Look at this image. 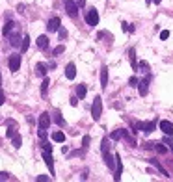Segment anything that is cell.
Masks as SVG:
<instances>
[{"instance_id": "obj_21", "label": "cell", "mask_w": 173, "mask_h": 182, "mask_svg": "<svg viewBox=\"0 0 173 182\" xmlns=\"http://www.w3.org/2000/svg\"><path fill=\"white\" fill-rule=\"evenodd\" d=\"M129 58H130V63H132V69L136 71V69H138V63H136V50H134V48H130V50H129Z\"/></svg>"}, {"instance_id": "obj_42", "label": "cell", "mask_w": 173, "mask_h": 182, "mask_svg": "<svg viewBox=\"0 0 173 182\" xmlns=\"http://www.w3.org/2000/svg\"><path fill=\"white\" fill-rule=\"evenodd\" d=\"M76 104H78V97H73L71 99V106H76Z\"/></svg>"}, {"instance_id": "obj_7", "label": "cell", "mask_w": 173, "mask_h": 182, "mask_svg": "<svg viewBox=\"0 0 173 182\" xmlns=\"http://www.w3.org/2000/svg\"><path fill=\"white\" fill-rule=\"evenodd\" d=\"M43 160H45V164L48 166V169H50V175H54V160H52V154H50V151H43Z\"/></svg>"}, {"instance_id": "obj_10", "label": "cell", "mask_w": 173, "mask_h": 182, "mask_svg": "<svg viewBox=\"0 0 173 182\" xmlns=\"http://www.w3.org/2000/svg\"><path fill=\"white\" fill-rule=\"evenodd\" d=\"M50 127V115L48 113H41L39 115V128H48Z\"/></svg>"}, {"instance_id": "obj_44", "label": "cell", "mask_w": 173, "mask_h": 182, "mask_svg": "<svg viewBox=\"0 0 173 182\" xmlns=\"http://www.w3.org/2000/svg\"><path fill=\"white\" fill-rule=\"evenodd\" d=\"M78 4H80V6H84V4H86V0H78Z\"/></svg>"}, {"instance_id": "obj_27", "label": "cell", "mask_w": 173, "mask_h": 182, "mask_svg": "<svg viewBox=\"0 0 173 182\" xmlns=\"http://www.w3.org/2000/svg\"><path fill=\"white\" fill-rule=\"evenodd\" d=\"M48 86H50V80H48V78H43V84H41V93H43V95H47Z\"/></svg>"}, {"instance_id": "obj_2", "label": "cell", "mask_w": 173, "mask_h": 182, "mask_svg": "<svg viewBox=\"0 0 173 182\" xmlns=\"http://www.w3.org/2000/svg\"><path fill=\"white\" fill-rule=\"evenodd\" d=\"M86 22H88L89 26H97V24H99V11H97L95 7H91V9L88 11V15H86Z\"/></svg>"}, {"instance_id": "obj_36", "label": "cell", "mask_w": 173, "mask_h": 182, "mask_svg": "<svg viewBox=\"0 0 173 182\" xmlns=\"http://www.w3.org/2000/svg\"><path fill=\"white\" fill-rule=\"evenodd\" d=\"M43 151H50V153H52V145L47 143V141H43Z\"/></svg>"}, {"instance_id": "obj_26", "label": "cell", "mask_w": 173, "mask_h": 182, "mask_svg": "<svg viewBox=\"0 0 173 182\" xmlns=\"http://www.w3.org/2000/svg\"><path fill=\"white\" fill-rule=\"evenodd\" d=\"M54 121H56V125H60V127H63V125H65V121H63V117H61V113H60V112H54Z\"/></svg>"}, {"instance_id": "obj_1", "label": "cell", "mask_w": 173, "mask_h": 182, "mask_svg": "<svg viewBox=\"0 0 173 182\" xmlns=\"http://www.w3.org/2000/svg\"><path fill=\"white\" fill-rule=\"evenodd\" d=\"M101 113H102V99L101 97H95L93 106H91V117H93V121H99Z\"/></svg>"}, {"instance_id": "obj_29", "label": "cell", "mask_w": 173, "mask_h": 182, "mask_svg": "<svg viewBox=\"0 0 173 182\" xmlns=\"http://www.w3.org/2000/svg\"><path fill=\"white\" fill-rule=\"evenodd\" d=\"M125 132H127V130H116V132L112 134V140H121V138H125Z\"/></svg>"}, {"instance_id": "obj_33", "label": "cell", "mask_w": 173, "mask_h": 182, "mask_svg": "<svg viewBox=\"0 0 173 182\" xmlns=\"http://www.w3.org/2000/svg\"><path fill=\"white\" fill-rule=\"evenodd\" d=\"M37 134H39V138H41V140H45V138H47V128H39V132H37Z\"/></svg>"}, {"instance_id": "obj_23", "label": "cell", "mask_w": 173, "mask_h": 182, "mask_svg": "<svg viewBox=\"0 0 173 182\" xmlns=\"http://www.w3.org/2000/svg\"><path fill=\"white\" fill-rule=\"evenodd\" d=\"M28 47H30V37H28V35H24V37H22V43H20V50H22V52H26V50H28Z\"/></svg>"}, {"instance_id": "obj_40", "label": "cell", "mask_w": 173, "mask_h": 182, "mask_svg": "<svg viewBox=\"0 0 173 182\" xmlns=\"http://www.w3.org/2000/svg\"><path fill=\"white\" fill-rule=\"evenodd\" d=\"M9 179V173H0V180H7Z\"/></svg>"}, {"instance_id": "obj_12", "label": "cell", "mask_w": 173, "mask_h": 182, "mask_svg": "<svg viewBox=\"0 0 173 182\" xmlns=\"http://www.w3.org/2000/svg\"><path fill=\"white\" fill-rule=\"evenodd\" d=\"M116 173H114V180H119L121 179V171H123V164H121V160H119V156L116 154Z\"/></svg>"}, {"instance_id": "obj_22", "label": "cell", "mask_w": 173, "mask_h": 182, "mask_svg": "<svg viewBox=\"0 0 173 182\" xmlns=\"http://www.w3.org/2000/svg\"><path fill=\"white\" fill-rule=\"evenodd\" d=\"M52 140L58 141V143H63V141H65V134H63V132H54V134H52Z\"/></svg>"}, {"instance_id": "obj_11", "label": "cell", "mask_w": 173, "mask_h": 182, "mask_svg": "<svg viewBox=\"0 0 173 182\" xmlns=\"http://www.w3.org/2000/svg\"><path fill=\"white\" fill-rule=\"evenodd\" d=\"M65 76H67L69 80H73V78L76 76V67H75V63H67V67H65Z\"/></svg>"}, {"instance_id": "obj_32", "label": "cell", "mask_w": 173, "mask_h": 182, "mask_svg": "<svg viewBox=\"0 0 173 182\" xmlns=\"http://www.w3.org/2000/svg\"><path fill=\"white\" fill-rule=\"evenodd\" d=\"M58 32H60V39H65V37H67V30H65V28H61V26H60V30H58Z\"/></svg>"}, {"instance_id": "obj_39", "label": "cell", "mask_w": 173, "mask_h": 182, "mask_svg": "<svg viewBox=\"0 0 173 182\" xmlns=\"http://www.w3.org/2000/svg\"><path fill=\"white\" fill-rule=\"evenodd\" d=\"M140 69H149V63L147 61H140Z\"/></svg>"}, {"instance_id": "obj_43", "label": "cell", "mask_w": 173, "mask_h": 182, "mask_svg": "<svg viewBox=\"0 0 173 182\" xmlns=\"http://www.w3.org/2000/svg\"><path fill=\"white\" fill-rule=\"evenodd\" d=\"M121 26H123V32H129V24H127V22H123Z\"/></svg>"}, {"instance_id": "obj_38", "label": "cell", "mask_w": 173, "mask_h": 182, "mask_svg": "<svg viewBox=\"0 0 173 182\" xmlns=\"http://www.w3.org/2000/svg\"><path fill=\"white\" fill-rule=\"evenodd\" d=\"M47 180H48L47 175H39V177H37V182H47Z\"/></svg>"}, {"instance_id": "obj_19", "label": "cell", "mask_w": 173, "mask_h": 182, "mask_svg": "<svg viewBox=\"0 0 173 182\" xmlns=\"http://www.w3.org/2000/svg\"><path fill=\"white\" fill-rule=\"evenodd\" d=\"M35 74L37 76H45L47 74V65L45 63H37L35 65Z\"/></svg>"}, {"instance_id": "obj_17", "label": "cell", "mask_w": 173, "mask_h": 182, "mask_svg": "<svg viewBox=\"0 0 173 182\" xmlns=\"http://www.w3.org/2000/svg\"><path fill=\"white\" fill-rule=\"evenodd\" d=\"M147 162H149V164H153V166H155V167H157V169H158V171H160L162 175H164V177H170V173H168V171H166V169H164V167H162V166H160L158 162H157V160H153V158H149Z\"/></svg>"}, {"instance_id": "obj_3", "label": "cell", "mask_w": 173, "mask_h": 182, "mask_svg": "<svg viewBox=\"0 0 173 182\" xmlns=\"http://www.w3.org/2000/svg\"><path fill=\"white\" fill-rule=\"evenodd\" d=\"M7 65H9V71H11V73H17V71H19V67H20V56H19V54L9 56Z\"/></svg>"}, {"instance_id": "obj_28", "label": "cell", "mask_w": 173, "mask_h": 182, "mask_svg": "<svg viewBox=\"0 0 173 182\" xmlns=\"http://www.w3.org/2000/svg\"><path fill=\"white\" fill-rule=\"evenodd\" d=\"M108 149H110V141H108V138H104L102 143H101V151H102V154L108 153Z\"/></svg>"}, {"instance_id": "obj_9", "label": "cell", "mask_w": 173, "mask_h": 182, "mask_svg": "<svg viewBox=\"0 0 173 182\" xmlns=\"http://www.w3.org/2000/svg\"><path fill=\"white\" fill-rule=\"evenodd\" d=\"M160 130L166 136H173V123H170V121H160Z\"/></svg>"}, {"instance_id": "obj_8", "label": "cell", "mask_w": 173, "mask_h": 182, "mask_svg": "<svg viewBox=\"0 0 173 182\" xmlns=\"http://www.w3.org/2000/svg\"><path fill=\"white\" fill-rule=\"evenodd\" d=\"M60 24H61V20H60L58 17H52V19L48 20V24H47V30H48V32H58V30H60Z\"/></svg>"}, {"instance_id": "obj_37", "label": "cell", "mask_w": 173, "mask_h": 182, "mask_svg": "<svg viewBox=\"0 0 173 182\" xmlns=\"http://www.w3.org/2000/svg\"><path fill=\"white\" fill-rule=\"evenodd\" d=\"M129 84H130V86H136V84H140V80H138L136 76H132V78L129 80Z\"/></svg>"}, {"instance_id": "obj_15", "label": "cell", "mask_w": 173, "mask_h": 182, "mask_svg": "<svg viewBox=\"0 0 173 182\" xmlns=\"http://www.w3.org/2000/svg\"><path fill=\"white\" fill-rule=\"evenodd\" d=\"M104 162H106V166H108L110 169H114V166H116V162H117V160H114V154L104 153Z\"/></svg>"}, {"instance_id": "obj_46", "label": "cell", "mask_w": 173, "mask_h": 182, "mask_svg": "<svg viewBox=\"0 0 173 182\" xmlns=\"http://www.w3.org/2000/svg\"><path fill=\"white\" fill-rule=\"evenodd\" d=\"M0 86H2V74H0Z\"/></svg>"}, {"instance_id": "obj_6", "label": "cell", "mask_w": 173, "mask_h": 182, "mask_svg": "<svg viewBox=\"0 0 173 182\" xmlns=\"http://www.w3.org/2000/svg\"><path fill=\"white\" fill-rule=\"evenodd\" d=\"M149 80H151V76H145L143 80H140L138 91H140V95H142V97H145V95H147V89H149Z\"/></svg>"}, {"instance_id": "obj_45", "label": "cell", "mask_w": 173, "mask_h": 182, "mask_svg": "<svg viewBox=\"0 0 173 182\" xmlns=\"http://www.w3.org/2000/svg\"><path fill=\"white\" fill-rule=\"evenodd\" d=\"M153 2H155V4H160V2H162V0H153Z\"/></svg>"}, {"instance_id": "obj_5", "label": "cell", "mask_w": 173, "mask_h": 182, "mask_svg": "<svg viewBox=\"0 0 173 182\" xmlns=\"http://www.w3.org/2000/svg\"><path fill=\"white\" fill-rule=\"evenodd\" d=\"M136 128H138V130H143L145 134H151V132L157 128V123H155V121H147V123H136Z\"/></svg>"}, {"instance_id": "obj_30", "label": "cell", "mask_w": 173, "mask_h": 182, "mask_svg": "<svg viewBox=\"0 0 173 182\" xmlns=\"http://www.w3.org/2000/svg\"><path fill=\"white\" fill-rule=\"evenodd\" d=\"M164 143L168 145V149L173 153V140H171V136H166V138H164Z\"/></svg>"}, {"instance_id": "obj_14", "label": "cell", "mask_w": 173, "mask_h": 182, "mask_svg": "<svg viewBox=\"0 0 173 182\" xmlns=\"http://www.w3.org/2000/svg\"><path fill=\"white\" fill-rule=\"evenodd\" d=\"M35 43H37V47H39L41 50H45V48L48 47V37H47V35H39Z\"/></svg>"}, {"instance_id": "obj_47", "label": "cell", "mask_w": 173, "mask_h": 182, "mask_svg": "<svg viewBox=\"0 0 173 182\" xmlns=\"http://www.w3.org/2000/svg\"><path fill=\"white\" fill-rule=\"evenodd\" d=\"M145 2H147V4H149V2H151V0H145Z\"/></svg>"}, {"instance_id": "obj_20", "label": "cell", "mask_w": 173, "mask_h": 182, "mask_svg": "<svg viewBox=\"0 0 173 182\" xmlns=\"http://www.w3.org/2000/svg\"><path fill=\"white\" fill-rule=\"evenodd\" d=\"M86 93H88V87H86L84 84L76 86V97H78V99H84V97H86Z\"/></svg>"}, {"instance_id": "obj_4", "label": "cell", "mask_w": 173, "mask_h": 182, "mask_svg": "<svg viewBox=\"0 0 173 182\" xmlns=\"http://www.w3.org/2000/svg\"><path fill=\"white\" fill-rule=\"evenodd\" d=\"M63 6H65V11H67L69 17H76L78 15V6L73 0H63Z\"/></svg>"}, {"instance_id": "obj_25", "label": "cell", "mask_w": 173, "mask_h": 182, "mask_svg": "<svg viewBox=\"0 0 173 182\" xmlns=\"http://www.w3.org/2000/svg\"><path fill=\"white\" fill-rule=\"evenodd\" d=\"M155 151L158 154H166L168 153V147H164V143H155Z\"/></svg>"}, {"instance_id": "obj_24", "label": "cell", "mask_w": 173, "mask_h": 182, "mask_svg": "<svg viewBox=\"0 0 173 182\" xmlns=\"http://www.w3.org/2000/svg\"><path fill=\"white\" fill-rule=\"evenodd\" d=\"M11 143H13V147H15V149H19V147L22 145V140H20V136H19V134H15V136L11 138Z\"/></svg>"}, {"instance_id": "obj_13", "label": "cell", "mask_w": 173, "mask_h": 182, "mask_svg": "<svg viewBox=\"0 0 173 182\" xmlns=\"http://www.w3.org/2000/svg\"><path fill=\"white\" fill-rule=\"evenodd\" d=\"M106 86H108V69L102 67V69H101V87L104 89Z\"/></svg>"}, {"instance_id": "obj_34", "label": "cell", "mask_w": 173, "mask_h": 182, "mask_svg": "<svg viewBox=\"0 0 173 182\" xmlns=\"http://www.w3.org/2000/svg\"><path fill=\"white\" fill-rule=\"evenodd\" d=\"M89 141H91V140H89V136H84V140H82V147L86 149V147L89 145Z\"/></svg>"}, {"instance_id": "obj_31", "label": "cell", "mask_w": 173, "mask_h": 182, "mask_svg": "<svg viewBox=\"0 0 173 182\" xmlns=\"http://www.w3.org/2000/svg\"><path fill=\"white\" fill-rule=\"evenodd\" d=\"M63 52H65V47H63V45H60V47H56V48H54V56L63 54Z\"/></svg>"}, {"instance_id": "obj_16", "label": "cell", "mask_w": 173, "mask_h": 182, "mask_svg": "<svg viewBox=\"0 0 173 182\" xmlns=\"http://www.w3.org/2000/svg\"><path fill=\"white\" fill-rule=\"evenodd\" d=\"M9 43L13 45V47H20V35L19 33H9Z\"/></svg>"}, {"instance_id": "obj_41", "label": "cell", "mask_w": 173, "mask_h": 182, "mask_svg": "<svg viewBox=\"0 0 173 182\" xmlns=\"http://www.w3.org/2000/svg\"><path fill=\"white\" fill-rule=\"evenodd\" d=\"M4 100H6V95H4V91H2V89H0V106H2V104H4Z\"/></svg>"}, {"instance_id": "obj_18", "label": "cell", "mask_w": 173, "mask_h": 182, "mask_svg": "<svg viewBox=\"0 0 173 182\" xmlns=\"http://www.w3.org/2000/svg\"><path fill=\"white\" fill-rule=\"evenodd\" d=\"M13 28H15V22H13V20H9V22H6V24H4V28H2V33H4V35H9Z\"/></svg>"}, {"instance_id": "obj_35", "label": "cell", "mask_w": 173, "mask_h": 182, "mask_svg": "<svg viewBox=\"0 0 173 182\" xmlns=\"http://www.w3.org/2000/svg\"><path fill=\"white\" fill-rule=\"evenodd\" d=\"M168 37H170V32L168 30H162L160 32V39H168Z\"/></svg>"}]
</instances>
